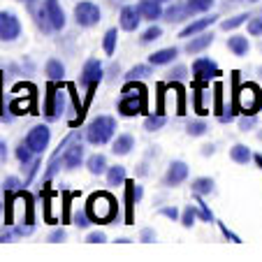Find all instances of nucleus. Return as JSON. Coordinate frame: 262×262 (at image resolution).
I'll return each mask as SVG.
<instances>
[{"label": "nucleus", "mask_w": 262, "mask_h": 262, "mask_svg": "<svg viewBox=\"0 0 262 262\" xmlns=\"http://www.w3.org/2000/svg\"><path fill=\"white\" fill-rule=\"evenodd\" d=\"M121 116H137L146 112V89L139 81H128L121 91V102H119Z\"/></svg>", "instance_id": "obj_1"}, {"label": "nucleus", "mask_w": 262, "mask_h": 262, "mask_svg": "<svg viewBox=\"0 0 262 262\" xmlns=\"http://www.w3.org/2000/svg\"><path fill=\"white\" fill-rule=\"evenodd\" d=\"M86 213L93 223H112L119 213V202L109 193H93L86 204Z\"/></svg>", "instance_id": "obj_2"}, {"label": "nucleus", "mask_w": 262, "mask_h": 262, "mask_svg": "<svg viewBox=\"0 0 262 262\" xmlns=\"http://www.w3.org/2000/svg\"><path fill=\"white\" fill-rule=\"evenodd\" d=\"M262 104V93L255 84H242L237 86V98H234V107L242 114H255Z\"/></svg>", "instance_id": "obj_3"}, {"label": "nucleus", "mask_w": 262, "mask_h": 262, "mask_svg": "<svg viewBox=\"0 0 262 262\" xmlns=\"http://www.w3.org/2000/svg\"><path fill=\"white\" fill-rule=\"evenodd\" d=\"M114 133H116V121L112 116H98L89 125V130H86V139L91 144H95V146H100V144L109 142V139L114 137Z\"/></svg>", "instance_id": "obj_4"}, {"label": "nucleus", "mask_w": 262, "mask_h": 262, "mask_svg": "<svg viewBox=\"0 0 262 262\" xmlns=\"http://www.w3.org/2000/svg\"><path fill=\"white\" fill-rule=\"evenodd\" d=\"M74 19H77L79 26L91 28V26H95L100 21V7L95 3H91V0H84V3L74 7Z\"/></svg>", "instance_id": "obj_5"}, {"label": "nucleus", "mask_w": 262, "mask_h": 262, "mask_svg": "<svg viewBox=\"0 0 262 262\" xmlns=\"http://www.w3.org/2000/svg\"><path fill=\"white\" fill-rule=\"evenodd\" d=\"M221 74L223 72L218 70L216 60H211V58H198L193 63V77L198 84H204V81H209V79H218Z\"/></svg>", "instance_id": "obj_6"}, {"label": "nucleus", "mask_w": 262, "mask_h": 262, "mask_svg": "<svg viewBox=\"0 0 262 262\" xmlns=\"http://www.w3.org/2000/svg\"><path fill=\"white\" fill-rule=\"evenodd\" d=\"M49 139H51V130L47 125H35L28 135H26V144L30 146L33 154H45V148L49 146Z\"/></svg>", "instance_id": "obj_7"}, {"label": "nucleus", "mask_w": 262, "mask_h": 262, "mask_svg": "<svg viewBox=\"0 0 262 262\" xmlns=\"http://www.w3.org/2000/svg\"><path fill=\"white\" fill-rule=\"evenodd\" d=\"M102 65H100V60L98 58H91V60H86V65H84V70H81V74H79V84L84 86V89H95V86L102 81Z\"/></svg>", "instance_id": "obj_8"}, {"label": "nucleus", "mask_w": 262, "mask_h": 262, "mask_svg": "<svg viewBox=\"0 0 262 262\" xmlns=\"http://www.w3.org/2000/svg\"><path fill=\"white\" fill-rule=\"evenodd\" d=\"M21 35V24L12 12H0V40L14 42Z\"/></svg>", "instance_id": "obj_9"}, {"label": "nucleus", "mask_w": 262, "mask_h": 262, "mask_svg": "<svg viewBox=\"0 0 262 262\" xmlns=\"http://www.w3.org/2000/svg\"><path fill=\"white\" fill-rule=\"evenodd\" d=\"M63 107H65V93L58 89V86H51L49 95H47V107H45V114L49 121L58 119L63 114Z\"/></svg>", "instance_id": "obj_10"}, {"label": "nucleus", "mask_w": 262, "mask_h": 262, "mask_svg": "<svg viewBox=\"0 0 262 262\" xmlns=\"http://www.w3.org/2000/svg\"><path fill=\"white\" fill-rule=\"evenodd\" d=\"M128 188H125V207H128V213H125V225H133L135 221V204L142 200V186H137L135 181H128L125 183Z\"/></svg>", "instance_id": "obj_11"}, {"label": "nucleus", "mask_w": 262, "mask_h": 262, "mask_svg": "<svg viewBox=\"0 0 262 262\" xmlns=\"http://www.w3.org/2000/svg\"><path fill=\"white\" fill-rule=\"evenodd\" d=\"M188 179V165L183 163V160H174L169 163L167 167V174H165V186H181L183 181Z\"/></svg>", "instance_id": "obj_12"}, {"label": "nucleus", "mask_w": 262, "mask_h": 262, "mask_svg": "<svg viewBox=\"0 0 262 262\" xmlns=\"http://www.w3.org/2000/svg\"><path fill=\"white\" fill-rule=\"evenodd\" d=\"M216 19L218 16L216 14H209V16H202V19H195V21H190L186 28L179 33V37L181 40H188V37H195V35H200V33H204V28H209L211 24H216Z\"/></svg>", "instance_id": "obj_13"}, {"label": "nucleus", "mask_w": 262, "mask_h": 262, "mask_svg": "<svg viewBox=\"0 0 262 262\" xmlns=\"http://www.w3.org/2000/svg\"><path fill=\"white\" fill-rule=\"evenodd\" d=\"M139 21H142V12H139V7L125 5L123 10H121V28H123V30H128V33L137 30L139 28Z\"/></svg>", "instance_id": "obj_14"}, {"label": "nucleus", "mask_w": 262, "mask_h": 262, "mask_svg": "<svg viewBox=\"0 0 262 262\" xmlns=\"http://www.w3.org/2000/svg\"><path fill=\"white\" fill-rule=\"evenodd\" d=\"M45 10H47V16H49V26L56 30H60L65 26V14L60 10L58 0H45Z\"/></svg>", "instance_id": "obj_15"}, {"label": "nucleus", "mask_w": 262, "mask_h": 262, "mask_svg": "<svg viewBox=\"0 0 262 262\" xmlns=\"http://www.w3.org/2000/svg\"><path fill=\"white\" fill-rule=\"evenodd\" d=\"M211 42H213V33H200V35H195V37H190L188 45H186V54H190V56L202 54V51L207 49Z\"/></svg>", "instance_id": "obj_16"}, {"label": "nucleus", "mask_w": 262, "mask_h": 262, "mask_svg": "<svg viewBox=\"0 0 262 262\" xmlns=\"http://www.w3.org/2000/svg\"><path fill=\"white\" fill-rule=\"evenodd\" d=\"M190 14H193V10H190L188 5H177V3H172V7L165 10V21L179 24V21H188Z\"/></svg>", "instance_id": "obj_17"}, {"label": "nucleus", "mask_w": 262, "mask_h": 262, "mask_svg": "<svg viewBox=\"0 0 262 262\" xmlns=\"http://www.w3.org/2000/svg\"><path fill=\"white\" fill-rule=\"evenodd\" d=\"M81 160H84V146H81V144H72V146H70L68 151L63 154V165L68 169L79 167Z\"/></svg>", "instance_id": "obj_18"}, {"label": "nucleus", "mask_w": 262, "mask_h": 262, "mask_svg": "<svg viewBox=\"0 0 262 262\" xmlns=\"http://www.w3.org/2000/svg\"><path fill=\"white\" fill-rule=\"evenodd\" d=\"M139 12H142V19L151 21V24L163 16V7H160L158 0H142L139 3Z\"/></svg>", "instance_id": "obj_19"}, {"label": "nucleus", "mask_w": 262, "mask_h": 262, "mask_svg": "<svg viewBox=\"0 0 262 262\" xmlns=\"http://www.w3.org/2000/svg\"><path fill=\"white\" fill-rule=\"evenodd\" d=\"M179 56V49L177 47H167V49H158L154 54L148 56V63L151 65H169L174 58Z\"/></svg>", "instance_id": "obj_20"}, {"label": "nucleus", "mask_w": 262, "mask_h": 262, "mask_svg": "<svg viewBox=\"0 0 262 262\" xmlns=\"http://www.w3.org/2000/svg\"><path fill=\"white\" fill-rule=\"evenodd\" d=\"M228 49L232 51L234 56L244 58V56L248 54V49H251V45H248V37H246V35H232V37L228 40Z\"/></svg>", "instance_id": "obj_21"}, {"label": "nucleus", "mask_w": 262, "mask_h": 262, "mask_svg": "<svg viewBox=\"0 0 262 262\" xmlns=\"http://www.w3.org/2000/svg\"><path fill=\"white\" fill-rule=\"evenodd\" d=\"M133 148H135V137L133 135H119L116 142H114V146H112V151H114L116 156H128Z\"/></svg>", "instance_id": "obj_22"}, {"label": "nucleus", "mask_w": 262, "mask_h": 262, "mask_svg": "<svg viewBox=\"0 0 262 262\" xmlns=\"http://www.w3.org/2000/svg\"><path fill=\"white\" fill-rule=\"evenodd\" d=\"M190 190H193L195 195H200V198H204V195H211L213 193V179H209V177L195 179V181L190 183Z\"/></svg>", "instance_id": "obj_23"}, {"label": "nucleus", "mask_w": 262, "mask_h": 262, "mask_svg": "<svg viewBox=\"0 0 262 262\" xmlns=\"http://www.w3.org/2000/svg\"><path fill=\"white\" fill-rule=\"evenodd\" d=\"M86 167H89V172H91V174L100 177V174L107 172V158H104L102 154H95V156H91V158H89Z\"/></svg>", "instance_id": "obj_24"}, {"label": "nucleus", "mask_w": 262, "mask_h": 262, "mask_svg": "<svg viewBox=\"0 0 262 262\" xmlns=\"http://www.w3.org/2000/svg\"><path fill=\"white\" fill-rule=\"evenodd\" d=\"M230 158H232L234 163H239V165H246L253 156H251V148L248 146H244V144H234V146L230 148Z\"/></svg>", "instance_id": "obj_25"}, {"label": "nucleus", "mask_w": 262, "mask_h": 262, "mask_svg": "<svg viewBox=\"0 0 262 262\" xmlns=\"http://www.w3.org/2000/svg\"><path fill=\"white\" fill-rule=\"evenodd\" d=\"M151 74H154L151 65H135V68L128 70L125 79H128V81H139V79H146V77H151Z\"/></svg>", "instance_id": "obj_26"}, {"label": "nucleus", "mask_w": 262, "mask_h": 262, "mask_svg": "<svg viewBox=\"0 0 262 262\" xmlns=\"http://www.w3.org/2000/svg\"><path fill=\"white\" fill-rule=\"evenodd\" d=\"M45 72H47V77H49L51 81H60V79H63V74H65V68H63V63H60V60L51 58L49 63H47Z\"/></svg>", "instance_id": "obj_27"}, {"label": "nucleus", "mask_w": 262, "mask_h": 262, "mask_svg": "<svg viewBox=\"0 0 262 262\" xmlns=\"http://www.w3.org/2000/svg\"><path fill=\"white\" fill-rule=\"evenodd\" d=\"M107 181H109V186H123L125 183V167L123 165H114V167H109Z\"/></svg>", "instance_id": "obj_28"}, {"label": "nucleus", "mask_w": 262, "mask_h": 262, "mask_svg": "<svg viewBox=\"0 0 262 262\" xmlns=\"http://www.w3.org/2000/svg\"><path fill=\"white\" fill-rule=\"evenodd\" d=\"M116 40H119V33H116V28H112V30H107V33H104L102 49H104V54H107V56H112L116 51Z\"/></svg>", "instance_id": "obj_29"}, {"label": "nucleus", "mask_w": 262, "mask_h": 262, "mask_svg": "<svg viewBox=\"0 0 262 262\" xmlns=\"http://www.w3.org/2000/svg\"><path fill=\"white\" fill-rule=\"evenodd\" d=\"M160 35H163V28H160V26H151V28H146L142 33L139 42H142V45H151V42L160 40Z\"/></svg>", "instance_id": "obj_30"}, {"label": "nucleus", "mask_w": 262, "mask_h": 262, "mask_svg": "<svg viewBox=\"0 0 262 262\" xmlns=\"http://www.w3.org/2000/svg\"><path fill=\"white\" fill-rule=\"evenodd\" d=\"M198 216H200L198 207L188 204V207L183 209V213H181V225H183V228H193V225H195V218H198Z\"/></svg>", "instance_id": "obj_31"}, {"label": "nucleus", "mask_w": 262, "mask_h": 262, "mask_svg": "<svg viewBox=\"0 0 262 262\" xmlns=\"http://www.w3.org/2000/svg\"><path fill=\"white\" fill-rule=\"evenodd\" d=\"M209 125L204 123V121H190L188 125H186V133L190 135V137H202V135H207Z\"/></svg>", "instance_id": "obj_32"}, {"label": "nucleus", "mask_w": 262, "mask_h": 262, "mask_svg": "<svg viewBox=\"0 0 262 262\" xmlns=\"http://www.w3.org/2000/svg\"><path fill=\"white\" fill-rule=\"evenodd\" d=\"M246 19H251V14H248V12H246V14H237V16H232V19L223 21L221 28L223 30H234V28H239L242 24H246Z\"/></svg>", "instance_id": "obj_33"}, {"label": "nucleus", "mask_w": 262, "mask_h": 262, "mask_svg": "<svg viewBox=\"0 0 262 262\" xmlns=\"http://www.w3.org/2000/svg\"><path fill=\"white\" fill-rule=\"evenodd\" d=\"M163 125H165V116H163V114L146 116V121H144V128H146L148 133H156V130H160Z\"/></svg>", "instance_id": "obj_34"}, {"label": "nucleus", "mask_w": 262, "mask_h": 262, "mask_svg": "<svg viewBox=\"0 0 262 262\" xmlns=\"http://www.w3.org/2000/svg\"><path fill=\"white\" fill-rule=\"evenodd\" d=\"M213 3H216V0H186V5H188L193 12H207V10H211Z\"/></svg>", "instance_id": "obj_35"}, {"label": "nucleus", "mask_w": 262, "mask_h": 262, "mask_svg": "<svg viewBox=\"0 0 262 262\" xmlns=\"http://www.w3.org/2000/svg\"><path fill=\"white\" fill-rule=\"evenodd\" d=\"M16 158H19V163H24V165L33 163V151H30V146L26 142L19 144V148H16Z\"/></svg>", "instance_id": "obj_36"}, {"label": "nucleus", "mask_w": 262, "mask_h": 262, "mask_svg": "<svg viewBox=\"0 0 262 262\" xmlns=\"http://www.w3.org/2000/svg\"><path fill=\"white\" fill-rule=\"evenodd\" d=\"M248 35L251 37H260L262 35V16H251L248 19Z\"/></svg>", "instance_id": "obj_37"}, {"label": "nucleus", "mask_w": 262, "mask_h": 262, "mask_svg": "<svg viewBox=\"0 0 262 262\" xmlns=\"http://www.w3.org/2000/svg\"><path fill=\"white\" fill-rule=\"evenodd\" d=\"M72 221H74V225L79 230H86L91 225V216L86 211H74V216H72Z\"/></svg>", "instance_id": "obj_38"}, {"label": "nucleus", "mask_w": 262, "mask_h": 262, "mask_svg": "<svg viewBox=\"0 0 262 262\" xmlns=\"http://www.w3.org/2000/svg\"><path fill=\"white\" fill-rule=\"evenodd\" d=\"M186 77H188V70L183 68V65H177L174 70H169V72H167V79L169 81H183Z\"/></svg>", "instance_id": "obj_39"}, {"label": "nucleus", "mask_w": 262, "mask_h": 262, "mask_svg": "<svg viewBox=\"0 0 262 262\" xmlns=\"http://www.w3.org/2000/svg\"><path fill=\"white\" fill-rule=\"evenodd\" d=\"M257 125V116L255 114H244V119L239 121V128L244 130V133H248V130H253Z\"/></svg>", "instance_id": "obj_40"}, {"label": "nucleus", "mask_w": 262, "mask_h": 262, "mask_svg": "<svg viewBox=\"0 0 262 262\" xmlns=\"http://www.w3.org/2000/svg\"><path fill=\"white\" fill-rule=\"evenodd\" d=\"M3 188H5V193H7V195H12L14 190H19V188H21V181H19L16 177H7V179H5V183H3Z\"/></svg>", "instance_id": "obj_41"}, {"label": "nucleus", "mask_w": 262, "mask_h": 262, "mask_svg": "<svg viewBox=\"0 0 262 262\" xmlns=\"http://www.w3.org/2000/svg\"><path fill=\"white\" fill-rule=\"evenodd\" d=\"M198 213H200V218H202L204 223H211L213 221V213L209 211V207L202 202V200H198Z\"/></svg>", "instance_id": "obj_42"}, {"label": "nucleus", "mask_w": 262, "mask_h": 262, "mask_svg": "<svg viewBox=\"0 0 262 262\" xmlns=\"http://www.w3.org/2000/svg\"><path fill=\"white\" fill-rule=\"evenodd\" d=\"M65 237H68V232H65L63 228H56L54 232L49 234V242L51 244H58V242H65Z\"/></svg>", "instance_id": "obj_43"}, {"label": "nucleus", "mask_w": 262, "mask_h": 262, "mask_svg": "<svg viewBox=\"0 0 262 262\" xmlns=\"http://www.w3.org/2000/svg\"><path fill=\"white\" fill-rule=\"evenodd\" d=\"M221 232H223V237H225V239H230V242H232V244H242V239H239L237 234L232 232V230H228V228H225L223 223H221Z\"/></svg>", "instance_id": "obj_44"}, {"label": "nucleus", "mask_w": 262, "mask_h": 262, "mask_svg": "<svg viewBox=\"0 0 262 262\" xmlns=\"http://www.w3.org/2000/svg\"><path fill=\"white\" fill-rule=\"evenodd\" d=\"M86 242H91V244H102V242H107V237H104V232H91L89 237H86Z\"/></svg>", "instance_id": "obj_45"}, {"label": "nucleus", "mask_w": 262, "mask_h": 262, "mask_svg": "<svg viewBox=\"0 0 262 262\" xmlns=\"http://www.w3.org/2000/svg\"><path fill=\"white\" fill-rule=\"evenodd\" d=\"M160 213H163L165 218H172V221L174 218H179V209L177 207H163L160 209Z\"/></svg>", "instance_id": "obj_46"}, {"label": "nucleus", "mask_w": 262, "mask_h": 262, "mask_svg": "<svg viewBox=\"0 0 262 262\" xmlns=\"http://www.w3.org/2000/svg\"><path fill=\"white\" fill-rule=\"evenodd\" d=\"M251 3H260V0H223L225 7H234V5H251Z\"/></svg>", "instance_id": "obj_47"}, {"label": "nucleus", "mask_w": 262, "mask_h": 262, "mask_svg": "<svg viewBox=\"0 0 262 262\" xmlns=\"http://www.w3.org/2000/svg\"><path fill=\"white\" fill-rule=\"evenodd\" d=\"M139 239H142V242H156V232L151 228H146V230H142V234H139Z\"/></svg>", "instance_id": "obj_48"}, {"label": "nucleus", "mask_w": 262, "mask_h": 262, "mask_svg": "<svg viewBox=\"0 0 262 262\" xmlns=\"http://www.w3.org/2000/svg\"><path fill=\"white\" fill-rule=\"evenodd\" d=\"M14 234L16 232H12V230H0V242H10Z\"/></svg>", "instance_id": "obj_49"}, {"label": "nucleus", "mask_w": 262, "mask_h": 262, "mask_svg": "<svg viewBox=\"0 0 262 262\" xmlns=\"http://www.w3.org/2000/svg\"><path fill=\"white\" fill-rule=\"evenodd\" d=\"M3 160H7V146H5V142H0V163Z\"/></svg>", "instance_id": "obj_50"}, {"label": "nucleus", "mask_w": 262, "mask_h": 262, "mask_svg": "<svg viewBox=\"0 0 262 262\" xmlns=\"http://www.w3.org/2000/svg\"><path fill=\"white\" fill-rule=\"evenodd\" d=\"M213 151H216V148H213L211 144H207V146H202V156H213Z\"/></svg>", "instance_id": "obj_51"}, {"label": "nucleus", "mask_w": 262, "mask_h": 262, "mask_svg": "<svg viewBox=\"0 0 262 262\" xmlns=\"http://www.w3.org/2000/svg\"><path fill=\"white\" fill-rule=\"evenodd\" d=\"M253 158H255L257 167H260V169H262V154H255V156H253Z\"/></svg>", "instance_id": "obj_52"}, {"label": "nucleus", "mask_w": 262, "mask_h": 262, "mask_svg": "<svg viewBox=\"0 0 262 262\" xmlns=\"http://www.w3.org/2000/svg\"><path fill=\"white\" fill-rule=\"evenodd\" d=\"M21 3H26V5H28V7H33V3H35V0H21Z\"/></svg>", "instance_id": "obj_53"}, {"label": "nucleus", "mask_w": 262, "mask_h": 262, "mask_svg": "<svg viewBox=\"0 0 262 262\" xmlns=\"http://www.w3.org/2000/svg\"><path fill=\"white\" fill-rule=\"evenodd\" d=\"M158 3H172V0H158Z\"/></svg>", "instance_id": "obj_54"}, {"label": "nucleus", "mask_w": 262, "mask_h": 262, "mask_svg": "<svg viewBox=\"0 0 262 262\" xmlns=\"http://www.w3.org/2000/svg\"><path fill=\"white\" fill-rule=\"evenodd\" d=\"M260 49H262V42H260Z\"/></svg>", "instance_id": "obj_55"}, {"label": "nucleus", "mask_w": 262, "mask_h": 262, "mask_svg": "<svg viewBox=\"0 0 262 262\" xmlns=\"http://www.w3.org/2000/svg\"><path fill=\"white\" fill-rule=\"evenodd\" d=\"M260 74H262V68H260Z\"/></svg>", "instance_id": "obj_56"}]
</instances>
